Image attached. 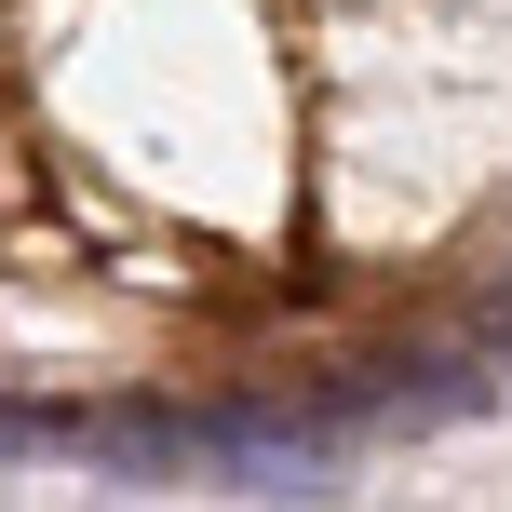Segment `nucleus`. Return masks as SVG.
I'll use <instances>...</instances> for the list:
<instances>
[{"label": "nucleus", "instance_id": "obj_1", "mask_svg": "<svg viewBox=\"0 0 512 512\" xmlns=\"http://www.w3.org/2000/svg\"><path fill=\"white\" fill-rule=\"evenodd\" d=\"M486 351H499V364H512V297H499V310H486Z\"/></svg>", "mask_w": 512, "mask_h": 512}]
</instances>
